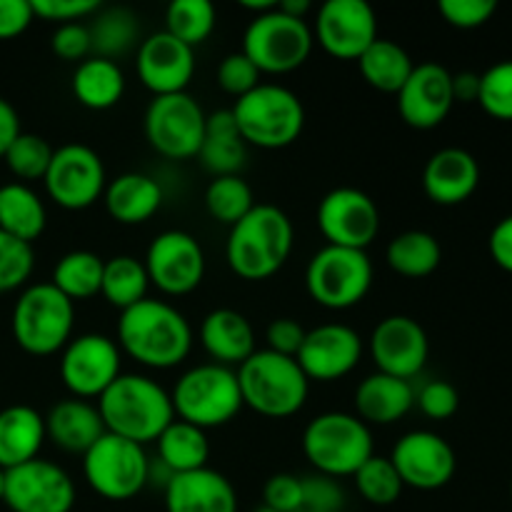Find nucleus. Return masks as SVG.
Listing matches in <instances>:
<instances>
[{
    "label": "nucleus",
    "mask_w": 512,
    "mask_h": 512,
    "mask_svg": "<svg viewBox=\"0 0 512 512\" xmlns=\"http://www.w3.org/2000/svg\"><path fill=\"white\" fill-rule=\"evenodd\" d=\"M118 348L145 368L170 370L193 350V328L175 305L145 298L120 313Z\"/></svg>",
    "instance_id": "nucleus-1"
},
{
    "label": "nucleus",
    "mask_w": 512,
    "mask_h": 512,
    "mask_svg": "<svg viewBox=\"0 0 512 512\" xmlns=\"http://www.w3.org/2000/svg\"><path fill=\"white\" fill-rule=\"evenodd\" d=\"M110 435L148 445L160 438L175 420L173 400L160 383L148 375L123 373L95 403Z\"/></svg>",
    "instance_id": "nucleus-2"
},
{
    "label": "nucleus",
    "mask_w": 512,
    "mask_h": 512,
    "mask_svg": "<svg viewBox=\"0 0 512 512\" xmlns=\"http://www.w3.org/2000/svg\"><path fill=\"white\" fill-rule=\"evenodd\" d=\"M293 245V220L275 205L258 203L230 228L225 260L238 278L268 280L288 263Z\"/></svg>",
    "instance_id": "nucleus-3"
},
{
    "label": "nucleus",
    "mask_w": 512,
    "mask_h": 512,
    "mask_svg": "<svg viewBox=\"0 0 512 512\" xmlns=\"http://www.w3.org/2000/svg\"><path fill=\"white\" fill-rule=\"evenodd\" d=\"M243 405L263 418H293L305 408L310 395V380L295 358L255 350L238 370Z\"/></svg>",
    "instance_id": "nucleus-4"
},
{
    "label": "nucleus",
    "mask_w": 512,
    "mask_h": 512,
    "mask_svg": "<svg viewBox=\"0 0 512 512\" xmlns=\"http://www.w3.org/2000/svg\"><path fill=\"white\" fill-rule=\"evenodd\" d=\"M303 455L325 478H353L375 455L373 433L353 413H323L303 433Z\"/></svg>",
    "instance_id": "nucleus-5"
},
{
    "label": "nucleus",
    "mask_w": 512,
    "mask_h": 512,
    "mask_svg": "<svg viewBox=\"0 0 512 512\" xmlns=\"http://www.w3.org/2000/svg\"><path fill=\"white\" fill-rule=\"evenodd\" d=\"M245 145L280 150L293 145L305 128V108L285 85L260 83L230 108Z\"/></svg>",
    "instance_id": "nucleus-6"
},
{
    "label": "nucleus",
    "mask_w": 512,
    "mask_h": 512,
    "mask_svg": "<svg viewBox=\"0 0 512 512\" xmlns=\"http://www.w3.org/2000/svg\"><path fill=\"white\" fill-rule=\"evenodd\" d=\"M170 400L175 418L200 430L223 428L233 423L245 408L238 375L233 368L218 363L195 365L180 375Z\"/></svg>",
    "instance_id": "nucleus-7"
},
{
    "label": "nucleus",
    "mask_w": 512,
    "mask_h": 512,
    "mask_svg": "<svg viewBox=\"0 0 512 512\" xmlns=\"http://www.w3.org/2000/svg\"><path fill=\"white\" fill-rule=\"evenodd\" d=\"M75 303L53 283H35L20 293L13 308V338L25 353L55 355L73 340Z\"/></svg>",
    "instance_id": "nucleus-8"
},
{
    "label": "nucleus",
    "mask_w": 512,
    "mask_h": 512,
    "mask_svg": "<svg viewBox=\"0 0 512 512\" xmlns=\"http://www.w3.org/2000/svg\"><path fill=\"white\" fill-rule=\"evenodd\" d=\"M310 298L328 310H348L363 303L373 288V263L365 250L325 245L305 270Z\"/></svg>",
    "instance_id": "nucleus-9"
},
{
    "label": "nucleus",
    "mask_w": 512,
    "mask_h": 512,
    "mask_svg": "<svg viewBox=\"0 0 512 512\" xmlns=\"http://www.w3.org/2000/svg\"><path fill=\"white\" fill-rule=\"evenodd\" d=\"M313 43V30L305 20L275 8L250 20L243 35V53L260 73L285 75L310 58Z\"/></svg>",
    "instance_id": "nucleus-10"
},
{
    "label": "nucleus",
    "mask_w": 512,
    "mask_h": 512,
    "mask_svg": "<svg viewBox=\"0 0 512 512\" xmlns=\"http://www.w3.org/2000/svg\"><path fill=\"white\" fill-rule=\"evenodd\" d=\"M150 458L143 445L105 433L83 455V478L95 495L110 503H125L148 485Z\"/></svg>",
    "instance_id": "nucleus-11"
},
{
    "label": "nucleus",
    "mask_w": 512,
    "mask_h": 512,
    "mask_svg": "<svg viewBox=\"0 0 512 512\" xmlns=\"http://www.w3.org/2000/svg\"><path fill=\"white\" fill-rule=\"evenodd\" d=\"M205 120L208 115L190 93L160 95L145 110V140L163 158H195L205 138Z\"/></svg>",
    "instance_id": "nucleus-12"
},
{
    "label": "nucleus",
    "mask_w": 512,
    "mask_h": 512,
    "mask_svg": "<svg viewBox=\"0 0 512 512\" xmlns=\"http://www.w3.org/2000/svg\"><path fill=\"white\" fill-rule=\"evenodd\" d=\"M60 353V380L78 400L100 398L123 375V353L108 335H78Z\"/></svg>",
    "instance_id": "nucleus-13"
},
{
    "label": "nucleus",
    "mask_w": 512,
    "mask_h": 512,
    "mask_svg": "<svg viewBox=\"0 0 512 512\" xmlns=\"http://www.w3.org/2000/svg\"><path fill=\"white\" fill-rule=\"evenodd\" d=\"M43 183L55 205L65 210H85L103 198L108 175L103 158L90 145L68 143L53 150Z\"/></svg>",
    "instance_id": "nucleus-14"
},
{
    "label": "nucleus",
    "mask_w": 512,
    "mask_h": 512,
    "mask_svg": "<svg viewBox=\"0 0 512 512\" xmlns=\"http://www.w3.org/2000/svg\"><path fill=\"white\" fill-rule=\"evenodd\" d=\"M75 498L73 478L50 460L35 458L5 470L3 503L13 512H70Z\"/></svg>",
    "instance_id": "nucleus-15"
},
{
    "label": "nucleus",
    "mask_w": 512,
    "mask_h": 512,
    "mask_svg": "<svg viewBox=\"0 0 512 512\" xmlns=\"http://www.w3.org/2000/svg\"><path fill=\"white\" fill-rule=\"evenodd\" d=\"M318 228L328 245L368 250L380 233V210L368 193L358 188H335L320 200Z\"/></svg>",
    "instance_id": "nucleus-16"
},
{
    "label": "nucleus",
    "mask_w": 512,
    "mask_h": 512,
    "mask_svg": "<svg viewBox=\"0 0 512 512\" xmlns=\"http://www.w3.org/2000/svg\"><path fill=\"white\" fill-rule=\"evenodd\" d=\"M145 270L148 278L160 293L188 295L203 283L205 278V253L203 245L185 230H165L145 253Z\"/></svg>",
    "instance_id": "nucleus-17"
},
{
    "label": "nucleus",
    "mask_w": 512,
    "mask_h": 512,
    "mask_svg": "<svg viewBox=\"0 0 512 512\" xmlns=\"http://www.w3.org/2000/svg\"><path fill=\"white\" fill-rule=\"evenodd\" d=\"M320 48L338 60H358L378 40V15L368 0H328L315 18Z\"/></svg>",
    "instance_id": "nucleus-18"
},
{
    "label": "nucleus",
    "mask_w": 512,
    "mask_h": 512,
    "mask_svg": "<svg viewBox=\"0 0 512 512\" xmlns=\"http://www.w3.org/2000/svg\"><path fill=\"white\" fill-rule=\"evenodd\" d=\"M390 463L398 470L405 488L440 490L455 478L458 458L443 435L433 430H413L395 443Z\"/></svg>",
    "instance_id": "nucleus-19"
},
{
    "label": "nucleus",
    "mask_w": 512,
    "mask_h": 512,
    "mask_svg": "<svg viewBox=\"0 0 512 512\" xmlns=\"http://www.w3.org/2000/svg\"><path fill=\"white\" fill-rule=\"evenodd\" d=\"M370 355L378 373L413 380L423 373L430 355V340L423 325L410 315H388L370 335Z\"/></svg>",
    "instance_id": "nucleus-20"
},
{
    "label": "nucleus",
    "mask_w": 512,
    "mask_h": 512,
    "mask_svg": "<svg viewBox=\"0 0 512 512\" xmlns=\"http://www.w3.org/2000/svg\"><path fill=\"white\" fill-rule=\"evenodd\" d=\"M363 350L358 330L343 323H325L305 333L295 360L310 383H335L358 368Z\"/></svg>",
    "instance_id": "nucleus-21"
},
{
    "label": "nucleus",
    "mask_w": 512,
    "mask_h": 512,
    "mask_svg": "<svg viewBox=\"0 0 512 512\" xmlns=\"http://www.w3.org/2000/svg\"><path fill=\"white\" fill-rule=\"evenodd\" d=\"M138 78L155 98L185 93L195 75V53L178 38L160 30L140 40L135 53Z\"/></svg>",
    "instance_id": "nucleus-22"
},
{
    "label": "nucleus",
    "mask_w": 512,
    "mask_h": 512,
    "mask_svg": "<svg viewBox=\"0 0 512 512\" xmlns=\"http://www.w3.org/2000/svg\"><path fill=\"white\" fill-rule=\"evenodd\" d=\"M453 73L440 63H420L398 93L400 118L415 130H433L453 110Z\"/></svg>",
    "instance_id": "nucleus-23"
},
{
    "label": "nucleus",
    "mask_w": 512,
    "mask_h": 512,
    "mask_svg": "<svg viewBox=\"0 0 512 512\" xmlns=\"http://www.w3.org/2000/svg\"><path fill=\"white\" fill-rule=\"evenodd\" d=\"M480 185V165L473 153L463 148H443L430 155L423 170V190L435 205L465 203Z\"/></svg>",
    "instance_id": "nucleus-24"
},
{
    "label": "nucleus",
    "mask_w": 512,
    "mask_h": 512,
    "mask_svg": "<svg viewBox=\"0 0 512 512\" xmlns=\"http://www.w3.org/2000/svg\"><path fill=\"white\" fill-rule=\"evenodd\" d=\"M165 512H238V493L218 470H193L170 480Z\"/></svg>",
    "instance_id": "nucleus-25"
},
{
    "label": "nucleus",
    "mask_w": 512,
    "mask_h": 512,
    "mask_svg": "<svg viewBox=\"0 0 512 512\" xmlns=\"http://www.w3.org/2000/svg\"><path fill=\"white\" fill-rule=\"evenodd\" d=\"M200 343L213 363L240 368L255 353V330L238 310L218 308L200 323Z\"/></svg>",
    "instance_id": "nucleus-26"
},
{
    "label": "nucleus",
    "mask_w": 512,
    "mask_h": 512,
    "mask_svg": "<svg viewBox=\"0 0 512 512\" xmlns=\"http://www.w3.org/2000/svg\"><path fill=\"white\" fill-rule=\"evenodd\" d=\"M105 433L98 408L88 400H60L45 415V435L65 453L85 455Z\"/></svg>",
    "instance_id": "nucleus-27"
},
{
    "label": "nucleus",
    "mask_w": 512,
    "mask_h": 512,
    "mask_svg": "<svg viewBox=\"0 0 512 512\" xmlns=\"http://www.w3.org/2000/svg\"><path fill=\"white\" fill-rule=\"evenodd\" d=\"M415 408V388L410 380L373 373L355 390V415L365 425H393Z\"/></svg>",
    "instance_id": "nucleus-28"
},
{
    "label": "nucleus",
    "mask_w": 512,
    "mask_h": 512,
    "mask_svg": "<svg viewBox=\"0 0 512 512\" xmlns=\"http://www.w3.org/2000/svg\"><path fill=\"white\" fill-rule=\"evenodd\" d=\"M105 210L120 225H143L163 205V188L145 173H123L105 185Z\"/></svg>",
    "instance_id": "nucleus-29"
},
{
    "label": "nucleus",
    "mask_w": 512,
    "mask_h": 512,
    "mask_svg": "<svg viewBox=\"0 0 512 512\" xmlns=\"http://www.w3.org/2000/svg\"><path fill=\"white\" fill-rule=\"evenodd\" d=\"M45 440V418L38 410L30 405L0 410V468L13 470L40 458Z\"/></svg>",
    "instance_id": "nucleus-30"
},
{
    "label": "nucleus",
    "mask_w": 512,
    "mask_h": 512,
    "mask_svg": "<svg viewBox=\"0 0 512 512\" xmlns=\"http://www.w3.org/2000/svg\"><path fill=\"white\" fill-rule=\"evenodd\" d=\"M245 140L240 138V130L230 110H218L205 120V138L200 145V163L213 178L220 175H238L245 165Z\"/></svg>",
    "instance_id": "nucleus-31"
},
{
    "label": "nucleus",
    "mask_w": 512,
    "mask_h": 512,
    "mask_svg": "<svg viewBox=\"0 0 512 512\" xmlns=\"http://www.w3.org/2000/svg\"><path fill=\"white\" fill-rule=\"evenodd\" d=\"M48 210L40 195L25 183L0 185V230L33 245L43 235Z\"/></svg>",
    "instance_id": "nucleus-32"
},
{
    "label": "nucleus",
    "mask_w": 512,
    "mask_h": 512,
    "mask_svg": "<svg viewBox=\"0 0 512 512\" xmlns=\"http://www.w3.org/2000/svg\"><path fill=\"white\" fill-rule=\"evenodd\" d=\"M125 93V75L115 60L85 58L73 73V95L90 110H108Z\"/></svg>",
    "instance_id": "nucleus-33"
},
{
    "label": "nucleus",
    "mask_w": 512,
    "mask_h": 512,
    "mask_svg": "<svg viewBox=\"0 0 512 512\" xmlns=\"http://www.w3.org/2000/svg\"><path fill=\"white\" fill-rule=\"evenodd\" d=\"M158 445V460L173 475L193 473V470L208 468L210 440L205 430L183 423L175 418L168 428L155 440Z\"/></svg>",
    "instance_id": "nucleus-34"
},
{
    "label": "nucleus",
    "mask_w": 512,
    "mask_h": 512,
    "mask_svg": "<svg viewBox=\"0 0 512 512\" xmlns=\"http://www.w3.org/2000/svg\"><path fill=\"white\" fill-rule=\"evenodd\" d=\"M358 68L370 88L380 90V93L398 95L400 88L408 83L415 63L403 45H398L395 40L378 38L363 55H360Z\"/></svg>",
    "instance_id": "nucleus-35"
},
{
    "label": "nucleus",
    "mask_w": 512,
    "mask_h": 512,
    "mask_svg": "<svg viewBox=\"0 0 512 512\" xmlns=\"http://www.w3.org/2000/svg\"><path fill=\"white\" fill-rule=\"evenodd\" d=\"M385 260L403 278H428L440 268L443 248H440V240L428 230H405L398 238L390 240Z\"/></svg>",
    "instance_id": "nucleus-36"
},
{
    "label": "nucleus",
    "mask_w": 512,
    "mask_h": 512,
    "mask_svg": "<svg viewBox=\"0 0 512 512\" xmlns=\"http://www.w3.org/2000/svg\"><path fill=\"white\" fill-rule=\"evenodd\" d=\"M90 45H93L95 58L115 60L135 48L140 35L138 15L133 10L115 5V8H100L95 20L88 25Z\"/></svg>",
    "instance_id": "nucleus-37"
},
{
    "label": "nucleus",
    "mask_w": 512,
    "mask_h": 512,
    "mask_svg": "<svg viewBox=\"0 0 512 512\" xmlns=\"http://www.w3.org/2000/svg\"><path fill=\"white\" fill-rule=\"evenodd\" d=\"M103 268L105 260L100 255L90 253V250H70L63 258L55 263L53 280L50 283L70 300H88L100 295V285H103Z\"/></svg>",
    "instance_id": "nucleus-38"
},
{
    "label": "nucleus",
    "mask_w": 512,
    "mask_h": 512,
    "mask_svg": "<svg viewBox=\"0 0 512 512\" xmlns=\"http://www.w3.org/2000/svg\"><path fill=\"white\" fill-rule=\"evenodd\" d=\"M148 288L150 278L143 260L133 258V255H115V258L105 260L100 295L120 313L148 298Z\"/></svg>",
    "instance_id": "nucleus-39"
},
{
    "label": "nucleus",
    "mask_w": 512,
    "mask_h": 512,
    "mask_svg": "<svg viewBox=\"0 0 512 512\" xmlns=\"http://www.w3.org/2000/svg\"><path fill=\"white\" fill-rule=\"evenodd\" d=\"M215 5L210 0H173L165 10V33L188 48H198L215 30Z\"/></svg>",
    "instance_id": "nucleus-40"
},
{
    "label": "nucleus",
    "mask_w": 512,
    "mask_h": 512,
    "mask_svg": "<svg viewBox=\"0 0 512 512\" xmlns=\"http://www.w3.org/2000/svg\"><path fill=\"white\" fill-rule=\"evenodd\" d=\"M255 205L258 203L253 198V188L240 175H220V178L210 180V185L205 188L208 213L218 223L230 225V228L240 223Z\"/></svg>",
    "instance_id": "nucleus-41"
},
{
    "label": "nucleus",
    "mask_w": 512,
    "mask_h": 512,
    "mask_svg": "<svg viewBox=\"0 0 512 512\" xmlns=\"http://www.w3.org/2000/svg\"><path fill=\"white\" fill-rule=\"evenodd\" d=\"M353 478L360 498L365 503L375 505V508H388V505L398 503L405 488L395 465L390 463V458H383V455H373Z\"/></svg>",
    "instance_id": "nucleus-42"
},
{
    "label": "nucleus",
    "mask_w": 512,
    "mask_h": 512,
    "mask_svg": "<svg viewBox=\"0 0 512 512\" xmlns=\"http://www.w3.org/2000/svg\"><path fill=\"white\" fill-rule=\"evenodd\" d=\"M5 165L10 173L20 180H43L48 173L50 158H53V148L45 138L35 133H20L13 140L8 150H5Z\"/></svg>",
    "instance_id": "nucleus-43"
},
{
    "label": "nucleus",
    "mask_w": 512,
    "mask_h": 512,
    "mask_svg": "<svg viewBox=\"0 0 512 512\" xmlns=\"http://www.w3.org/2000/svg\"><path fill=\"white\" fill-rule=\"evenodd\" d=\"M478 103L490 118L512 123V60H500L480 73Z\"/></svg>",
    "instance_id": "nucleus-44"
},
{
    "label": "nucleus",
    "mask_w": 512,
    "mask_h": 512,
    "mask_svg": "<svg viewBox=\"0 0 512 512\" xmlns=\"http://www.w3.org/2000/svg\"><path fill=\"white\" fill-rule=\"evenodd\" d=\"M35 268L33 245L0 230V293L23 288Z\"/></svg>",
    "instance_id": "nucleus-45"
},
{
    "label": "nucleus",
    "mask_w": 512,
    "mask_h": 512,
    "mask_svg": "<svg viewBox=\"0 0 512 512\" xmlns=\"http://www.w3.org/2000/svg\"><path fill=\"white\" fill-rule=\"evenodd\" d=\"M260 70L250 63L248 55L240 50V53H230L220 60L218 65V83L225 93L235 95V98H243L250 90H255L260 85Z\"/></svg>",
    "instance_id": "nucleus-46"
},
{
    "label": "nucleus",
    "mask_w": 512,
    "mask_h": 512,
    "mask_svg": "<svg viewBox=\"0 0 512 512\" xmlns=\"http://www.w3.org/2000/svg\"><path fill=\"white\" fill-rule=\"evenodd\" d=\"M345 493L343 485L325 475H308L303 478V503L298 512H343Z\"/></svg>",
    "instance_id": "nucleus-47"
},
{
    "label": "nucleus",
    "mask_w": 512,
    "mask_h": 512,
    "mask_svg": "<svg viewBox=\"0 0 512 512\" xmlns=\"http://www.w3.org/2000/svg\"><path fill=\"white\" fill-rule=\"evenodd\" d=\"M415 405L425 418L448 420L458 413L460 393L448 380H430L428 385L420 388V393H415Z\"/></svg>",
    "instance_id": "nucleus-48"
},
{
    "label": "nucleus",
    "mask_w": 512,
    "mask_h": 512,
    "mask_svg": "<svg viewBox=\"0 0 512 512\" xmlns=\"http://www.w3.org/2000/svg\"><path fill=\"white\" fill-rule=\"evenodd\" d=\"M440 15L448 25L460 30L483 28L498 10L495 0H440Z\"/></svg>",
    "instance_id": "nucleus-49"
},
{
    "label": "nucleus",
    "mask_w": 512,
    "mask_h": 512,
    "mask_svg": "<svg viewBox=\"0 0 512 512\" xmlns=\"http://www.w3.org/2000/svg\"><path fill=\"white\" fill-rule=\"evenodd\" d=\"M35 18L50 20V23L68 25L80 23L88 15H95L100 10L98 0H30Z\"/></svg>",
    "instance_id": "nucleus-50"
},
{
    "label": "nucleus",
    "mask_w": 512,
    "mask_h": 512,
    "mask_svg": "<svg viewBox=\"0 0 512 512\" xmlns=\"http://www.w3.org/2000/svg\"><path fill=\"white\" fill-rule=\"evenodd\" d=\"M303 503V478L278 473L268 478L263 488V505L275 512H298Z\"/></svg>",
    "instance_id": "nucleus-51"
},
{
    "label": "nucleus",
    "mask_w": 512,
    "mask_h": 512,
    "mask_svg": "<svg viewBox=\"0 0 512 512\" xmlns=\"http://www.w3.org/2000/svg\"><path fill=\"white\" fill-rule=\"evenodd\" d=\"M50 45H53V53L63 60H80V63H83V60L90 58V53H93L90 30L88 25L83 23L58 25L53 38H50Z\"/></svg>",
    "instance_id": "nucleus-52"
},
{
    "label": "nucleus",
    "mask_w": 512,
    "mask_h": 512,
    "mask_svg": "<svg viewBox=\"0 0 512 512\" xmlns=\"http://www.w3.org/2000/svg\"><path fill=\"white\" fill-rule=\"evenodd\" d=\"M305 333H308V330H305L298 320L293 318L273 320V323L268 325V330H265L268 350H273V353L278 355H285V358H295L300 345H303Z\"/></svg>",
    "instance_id": "nucleus-53"
},
{
    "label": "nucleus",
    "mask_w": 512,
    "mask_h": 512,
    "mask_svg": "<svg viewBox=\"0 0 512 512\" xmlns=\"http://www.w3.org/2000/svg\"><path fill=\"white\" fill-rule=\"evenodd\" d=\"M33 18L30 0H0V40L18 38L30 28Z\"/></svg>",
    "instance_id": "nucleus-54"
},
{
    "label": "nucleus",
    "mask_w": 512,
    "mask_h": 512,
    "mask_svg": "<svg viewBox=\"0 0 512 512\" xmlns=\"http://www.w3.org/2000/svg\"><path fill=\"white\" fill-rule=\"evenodd\" d=\"M488 250L498 268H503L505 273H512V215H505L495 225L488 240Z\"/></svg>",
    "instance_id": "nucleus-55"
},
{
    "label": "nucleus",
    "mask_w": 512,
    "mask_h": 512,
    "mask_svg": "<svg viewBox=\"0 0 512 512\" xmlns=\"http://www.w3.org/2000/svg\"><path fill=\"white\" fill-rule=\"evenodd\" d=\"M23 133L20 130V118L18 110L13 108V103L5 98H0V158L5 155V150L13 145V140Z\"/></svg>",
    "instance_id": "nucleus-56"
},
{
    "label": "nucleus",
    "mask_w": 512,
    "mask_h": 512,
    "mask_svg": "<svg viewBox=\"0 0 512 512\" xmlns=\"http://www.w3.org/2000/svg\"><path fill=\"white\" fill-rule=\"evenodd\" d=\"M480 95V73L463 70L453 75V98L455 103H478Z\"/></svg>",
    "instance_id": "nucleus-57"
},
{
    "label": "nucleus",
    "mask_w": 512,
    "mask_h": 512,
    "mask_svg": "<svg viewBox=\"0 0 512 512\" xmlns=\"http://www.w3.org/2000/svg\"><path fill=\"white\" fill-rule=\"evenodd\" d=\"M278 8L283 10L285 15H293V18H300L305 20V15L310 13V0H283V3H278Z\"/></svg>",
    "instance_id": "nucleus-58"
},
{
    "label": "nucleus",
    "mask_w": 512,
    "mask_h": 512,
    "mask_svg": "<svg viewBox=\"0 0 512 512\" xmlns=\"http://www.w3.org/2000/svg\"><path fill=\"white\" fill-rule=\"evenodd\" d=\"M243 8L253 10L255 15H263L278 8V3H275V0H243Z\"/></svg>",
    "instance_id": "nucleus-59"
},
{
    "label": "nucleus",
    "mask_w": 512,
    "mask_h": 512,
    "mask_svg": "<svg viewBox=\"0 0 512 512\" xmlns=\"http://www.w3.org/2000/svg\"><path fill=\"white\" fill-rule=\"evenodd\" d=\"M3 493H5V470L0 468V500H3Z\"/></svg>",
    "instance_id": "nucleus-60"
},
{
    "label": "nucleus",
    "mask_w": 512,
    "mask_h": 512,
    "mask_svg": "<svg viewBox=\"0 0 512 512\" xmlns=\"http://www.w3.org/2000/svg\"><path fill=\"white\" fill-rule=\"evenodd\" d=\"M253 512H275V510H270V508H265V505H260V508H255Z\"/></svg>",
    "instance_id": "nucleus-61"
},
{
    "label": "nucleus",
    "mask_w": 512,
    "mask_h": 512,
    "mask_svg": "<svg viewBox=\"0 0 512 512\" xmlns=\"http://www.w3.org/2000/svg\"><path fill=\"white\" fill-rule=\"evenodd\" d=\"M510 498H512V480H510Z\"/></svg>",
    "instance_id": "nucleus-62"
}]
</instances>
